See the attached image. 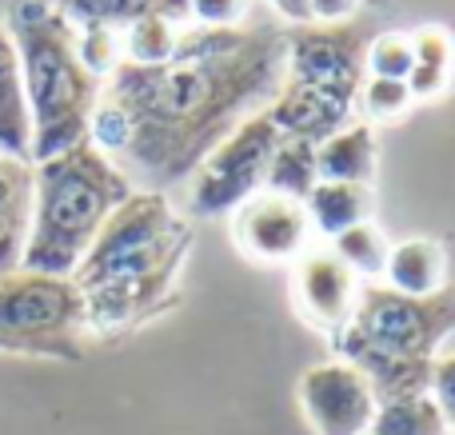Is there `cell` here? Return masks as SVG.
<instances>
[{"mask_svg": "<svg viewBox=\"0 0 455 435\" xmlns=\"http://www.w3.org/2000/svg\"><path fill=\"white\" fill-rule=\"evenodd\" d=\"M283 84V32L188 28L164 64L120 60L100 80L88 140L132 180L168 192Z\"/></svg>", "mask_w": 455, "mask_h": 435, "instance_id": "cell-1", "label": "cell"}, {"mask_svg": "<svg viewBox=\"0 0 455 435\" xmlns=\"http://www.w3.org/2000/svg\"><path fill=\"white\" fill-rule=\"evenodd\" d=\"M192 228L164 192L136 188L72 272L88 336H128L180 304Z\"/></svg>", "mask_w": 455, "mask_h": 435, "instance_id": "cell-2", "label": "cell"}, {"mask_svg": "<svg viewBox=\"0 0 455 435\" xmlns=\"http://www.w3.org/2000/svg\"><path fill=\"white\" fill-rule=\"evenodd\" d=\"M455 336V288L435 296H400L387 284H368L355 296L347 328L331 340L339 360L368 380L376 404L427 396L432 364Z\"/></svg>", "mask_w": 455, "mask_h": 435, "instance_id": "cell-3", "label": "cell"}, {"mask_svg": "<svg viewBox=\"0 0 455 435\" xmlns=\"http://www.w3.org/2000/svg\"><path fill=\"white\" fill-rule=\"evenodd\" d=\"M20 56L32 116V164L88 140L100 76L84 64L76 28L48 0H16L4 20Z\"/></svg>", "mask_w": 455, "mask_h": 435, "instance_id": "cell-4", "label": "cell"}, {"mask_svg": "<svg viewBox=\"0 0 455 435\" xmlns=\"http://www.w3.org/2000/svg\"><path fill=\"white\" fill-rule=\"evenodd\" d=\"M32 176V228L20 268L72 276L108 216L136 188L92 140L36 160Z\"/></svg>", "mask_w": 455, "mask_h": 435, "instance_id": "cell-5", "label": "cell"}, {"mask_svg": "<svg viewBox=\"0 0 455 435\" xmlns=\"http://www.w3.org/2000/svg\"><path fill=\"white\" fill-rule=\"evenodd\" d=\"M84 300L72 276L16 268L0 276V356L60 360L84 356Z\"/></svg>", "mask_w": 455, "mask_h": 435, "instance_id": "cell-6", "label": "cell"}, {"mask_svg": "<svg viewBox=\"0 0 455 435\" xmlns=\"http://www.w3.org/2000/svg\"><path fill=\"white\" fill-rule=\"evenodd\" d=\"M376 36L371 20L352 16L344 24H299L283 36V80L323 92L339 104H352L363 84V56Z\"/></svg>", "mask_w": 455, "mask_h": 435, "instance_id": "cell-7", "label": "cell"}, {"mask_svg": "<svg viewBox=\"0 0 455 435\" xmlns=\"http://www.w3.org/2000/svg\"><path fill=\"white\" fill-rule=\"evenodd\" d=\"M280 132L272 128V120L264 116V108L256 116H248L232 136H224L192 172V212L196 216H228L251 200L256 192H264L267 160H272Z\"/></svg>", "mask_w": 455, "mask_h": 435, "instance_id": "cell-8", "label": "cell"}, {"mask_svg": "<svg viewBox=\"0 0 455 435\" xmlns=\"http://www.w3.org/2000/svg\"><path fill=\"white\" fill-rule=\"evenodd\" d=\"M299 407L315 435H368L376 415V396L368 380L347 360H328L304 372L299 380Z\"/></svg>", "mask_w": 455, "mask_h": 435, "instance_id": "cell-9", "label": "cell"}, {"mask_svg": "<svg viewBox=\"0 0 455 435\" xmlns=\"http://www.w3.org/2000/svg\"><path fill=\"white\" fill-rule=\"evenodd\" d=\"M232 236L235 248L256 264H296L307 252L312 224L304 204L275 192H256L232 212Z\"/></svg>", "mask_w": 455, "mask_h": 435, "instance_id": "cell-10", "label": "cell"}, {"mask_svg": "<svg viewBox=\"0 0 455 435\" xmlns=\"http://www.w3.org/2000/svg\"><path fill=\"white\" fill-rule=\"evenodd\" d=\"M291 288H296L299 312H304L320 332H328L331 340L347 328V320H352V312H355V296H360V280H355V272L347 268L331 248L299 256Z\"/></svg>", "mask_w": 455, "mask_h": 435, "instance_id": "cell-11", "label": "cell"}, {"mask_svg": "<svg viewBox=\"0 0 455 435\" xmlns=\"http://www.w3.org/2000/svg\"><path fill=\"white\" fill-rule=\"evenodd\" d=\"M264 116L272 120V128L283 140H304V144H323L328 136H336L344 124L355 120L352 104H339L323 92H312L304 84L283 80L275 88V96L264 104Z\"/></svg>", "mask_w": 455, "mask_h": 435, "instance_id": "cell-12", "label": "cell"}, {"mask_svg": "<svg viewBox=\"0 0 455 435\" xmlns=\"http://www.w3.org/2000/svg\"><path fill=\"white\" fill-rule=\"evenodd\" d=\"M32 160L0 152V276L24 260L32 228Z\"/></svg>", "mask_w": 455, "mask_h": 435, "instance_id": "cell-13", "label": "cell"}, {"mask_svg": "<svg viewBox=\"0 0 455 435\" xmlns=\"http://www.w3.org/2000/svg\"><path fill=\"white\" fill-rule=\"evenodd\" d=\"M72 28H108L124 36L144 16H168V20L184 24L192 20L188 0H48Z\"/></svg>", "mask_w": 455, "mask_h": 435, "instance_id": "cell-14", "label": "cell"}, {"mask_svg": "<svg viewBox=\"0 0 455 435\" xmlns=\"http://www.w3.org/2000/svg\"><path fill=\"white\" fill-rule=\"evenodd\" d=\"M384 284L400 296H435L448 288V252L440 240L416 236L387 252Z\"/></svg>", "mask_w": 455, "mask_h": 435, "instance_id": "cell-15", "label": "cell"}, {"mask_svg": "<svg viewBox=\"0 0 455 435\" xmlns=\"http://www.w3.org/2000/svg\"><path fill=\"white\" fill-rule=\"evenodd\" d=\"M0 152L32 160V116L28 96H24L20 56L4 24H0Z\"/></svg>", "mask_w": 455, "mask_h": 435, "instance_id": "cell-16", "label": "cell"}, {"mask_svg": "<svg viewBox=\"0 0 455 435\" xmlns=\"http://www.w3.org/2000/svg\"><path fill=\"white\" fill-rule=\"evenodd\" d=\"M315 172L320 180L371 184L376 176V132L368 120H352L336 136L315 144Z\"/></svg>", "mask_w": 455, "mask_h": 435, "instance_id": "cell-17", "label": "cell"}, {"mask_svg": "<svg viewBox=\"0 0 455 435\" xmlns=\"http://www.w3.org/2000/svg\"><path fill=\"white\" fill-rule=\"evenodd\" d=\"M307 224L323 236L355 228L371 216V184H344V180H320L304 200Z\"/></svg>", "mask_w": 455, "mask_h": 435, "instance_id": "cell-18", "label": "cell"}, {"mask_svg": "<svg viewBox=\"0 0 455 435\" xmlns=\"http://www.w3.org/2000/svg\"><path fill=\"white\" fill-rule=\"evenodd\" d=\"M411 52H416V64H411V100H435V96L448 92L451 72H455V36L443 24H424V28L411 32Z\"/></svg>", "mask_w": 455, "mask_h": 435, "instance_id": "cell-19", "label": "cell"}, {"mask_svg": "<svg viewBox=\"0 0 455 435\" xmlns=\"http://www.w3.org/2000/svg\"><path fill=\"white\" fill-rule=\"evenodd\" d=\"M315 184H320V172H315V144L283 140V136H280L272 160H267L264 192H275V196H283V200L304 204L307 192H312Z\"/></svg>", "mask_w": 455, "mask_h": 435, "instance_id": "cell-20", "label": "cell"}, {"mask_svg": "<svg viewBox=\"0 0 455 435\" xmlns=\"http://www.w3.org/2000/svg\"><path fill=\"white\" fill-rule=\"evenodd\" d=\"M368 435H451V428L432 396H408L376 404Z\"/></svg>", "mask_w": 455, "mask_h": 435, "instance_id": "cell-21", "label": "cell"}, {"mask_svg": "<svg viewBox=\"0 0 455 435\" xmlns=\"http://www.w3.org/2000/svg\"><path fill=\"white\" fill-rule=\"evenodd\" d=\"M180 24L168 20V16H144L132 28H124L120 36V60L128 64H164L176 56L180 44Z\"/></svg>", "mask_w": 455, "mask_h": 435, "instance_id": "cell-22", "label": "cell"}, {"mask_svg": "<svg viewBox=\"0 0 455 435\" xmlns=\"http://www.w3.org/2000/svg\"><path fill=\"white\" fill-rule=\"evenodd\" d=\"M331 252L355 272V280L360 276L371 280V276H384V264H387L392 248H387L384 232H379L376 224L363 220V224H355V228L339 232V236H331Z\"/></svg>", "mask_w": 455, "mask_h": 435, "instance_id": "cell-23", "label": "cell"}, {"mask_svg": "<svg viewBox=\"0 0 455 435\" xmlns=\"http://www.w3.org/2000/svg\"><path fill=\"white\" fill-rule=\"evenodd\" d=\"M416 52H411V32H376L368 40L363 72L379 80H408Z\"/></svg>", "mask_w": 455, "mask_h": 435, "instance_id": "cell-24", "label": "cell"}, {"mask_svg": "<svg viewBox=\"0 0 455 435\" xmlns=\"http://www.w3.org/2000/svg\"><path fill=\"white\" fill-rule=\"evenodd\" d=\"M355 104L363 108V116L368 120H395L403 116V112L411 108V88L408 80H379V76H363L360 84V96H355Z\"/></svg>", "mask_w": 455, "mask_h": 435, "instance_id": "cell-25", "label": "cell"}, {"mask_svg": "<svg viewBox=\"0 0 455 435\" xmlns=\"http://www.w3.org/2000/svg\"><path fill=\"white\" fill-rule=\"evenodd\" d=\"M427 396L435 399V407L443 412L448 428L455 431V352H443V356H435V364H432V388H427Z\"/></svg>", "mask_w": 455, "mask_h": 435, "instance_id": "cell-26", "label": "cell"}, {"mask_svg": "<svg viewBox=\"0 0 455 435\" xmlns=\"http://www.w3.org/2000/svg\"><path fill=\"white\" fill-rule=\"evenodd\" d=\"M243 8L248 0H188V12L200 20V28H240Z\"/></svg>", "mask_w": 455, "mask_h": 435, "instance_id": "cell-27", "label": "cell"}, {"mask_svg": "<svg viewBox=\"0 0 455 435\" xmlns=\"http://www.w3.org/2000/svg\"><path fill=\"white\" fill-rule=\"evenodd\" d=\"M363 0H307L312 8V24H344L360 12Z\"/></svg>", "mask_w": 455, "mask_h": 435, "instance_id": "cell-28", "label": "cell"}, {"mask_svg": "<svg viewBox=\"0 0 455 435\" xmlns=\"http://www.w3.org/2000/svg\"><path fill=\"white\" fill-rule=\"evenodd\" d=\"M267 4L291 24H312V8H307V0H267Z\"/></svg>", "mask_w": 455, "mask_h": 435, "instance_id": "cell-29", "label": "cell"}, {"mask_svg": "<svg viewBox=\"0 0 455 435\" xmlns=\"http://www.w3.org/2000/svg\"><path fill=\"white\" fill-rule=\"evenodd\" d=\"M451 435H455V431H451Z\"/></svg>", "mask_w": 455, "mask_h": 435, "instance_id": "cell-30", "label": "cell"}]
</instances>
